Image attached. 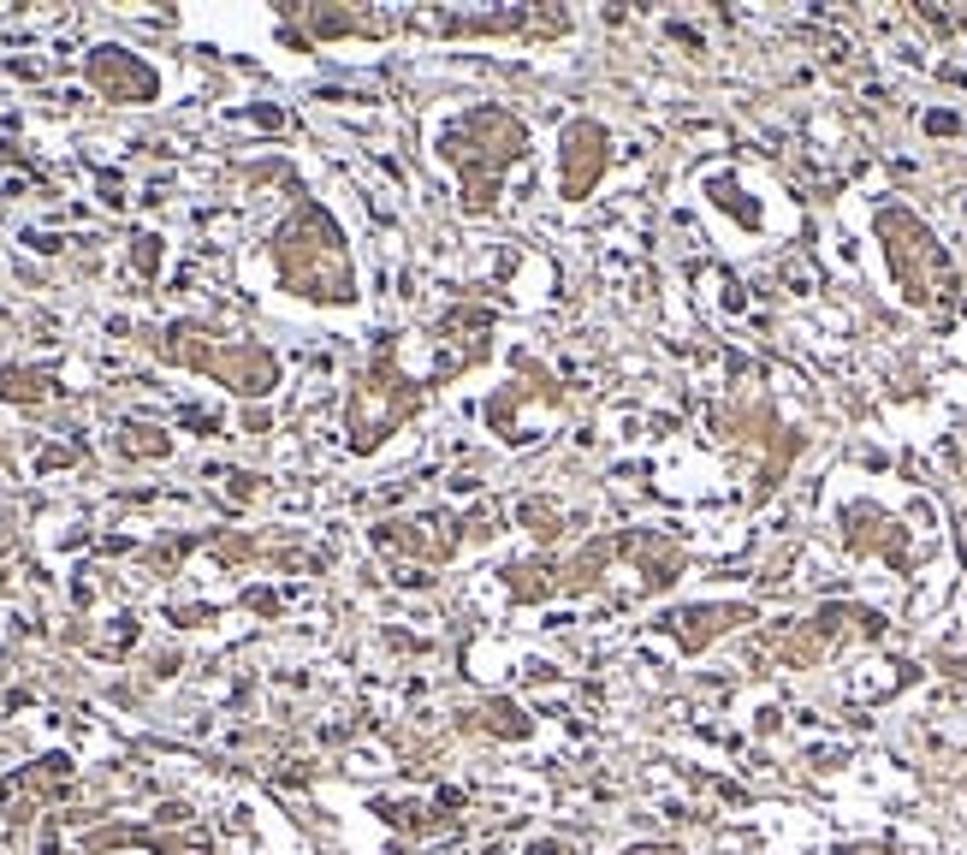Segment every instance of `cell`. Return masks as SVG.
I'll use <instances>...</instances> for the list:
<instances>
[{"mask_svg":"<svg viewBox=\"0 0 967 855\" xmlns=\"http://www.w3.org/2000/svg\"><path fill=\"white\" fill-rule=\"evenodd\" d=\"M600 167H606V131H600L594 119H576V125L564 131V149H558V184H564V197L588 191V184L600 179Z\"/></svg>","mask_w":967,"mask_h":855,"instance_id":"1","label":"cell"},{"mask_svg":"<svg viewBox=\"0 0 967 855\" xmlns=\"http://www.w3.org/2000/svg\"><path fill=\"white\" fill-rule=\"evenodd\" d=\"M90 72H95L101 83H108L113 95H137V101H143V95H154V72H149V66H137L131 54H119V48H101Z\"/></svg>","mask_w":967,"mask_h":855,"instance_id":"2","label":"cell"},{"mask_svg":"<svg viewBox=\"0 0 967 855\" xmlns=\"http://www.w3.org/2000/svg\"><path fill=\"white\" fill-rule=\"evenodd\" d=\"M534 855H576V849H570V844H552V837H541V844H534Z\"/></svg>","mask_w":967,"mask_h":855,"instance_id":"3","label":"cell"}]
</instances>
